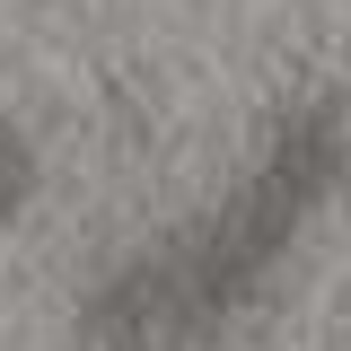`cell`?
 Returning a JSON list of instances; mask_svg holds the SVG:
<instances>
[{
	"label": "cell",
	"instance_id": "1",
	"mask_svg": "<svg viewBox=\"0 0 351 351\" xmlns=\"http://www.w3.org/2000/svg\"><path fill=\"white\" fill-rule=\"evenodd\" d=\"M351 184V106L334 88H299L272 106L255 149L211 202L141 237L123 263H106L80 299L97 351H211L255 316L299 246L334 219Z\"/></svg>",
	"mask_w": 351,
	"mask_h": 351
},
{
	"label": "cell",
	"instance_id": "2",
	"mask_svg": "<svg viewBox=\"0 0 351 351\" xmlns=\"http://www.w3.org/2000/svg\"><path fill=\"white\" fill-rule=\"evenodd\" d=\"M36 184H44V149H36V132L0 114V219L27 211V202H36Z\"/></svg>",
	"mask_w": 351,
	"mask_h": 351
}]
</instances>
